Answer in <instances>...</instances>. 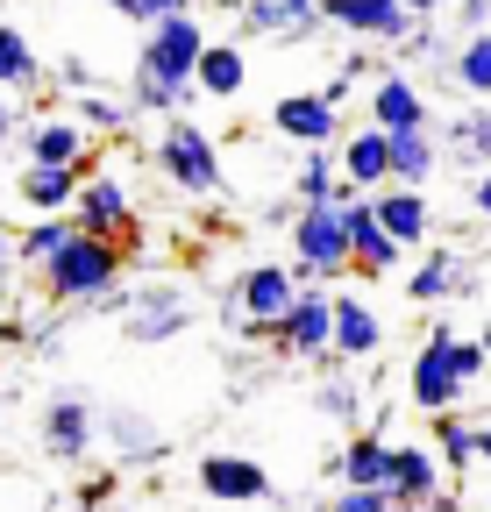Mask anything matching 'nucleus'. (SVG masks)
Instances as JSON below:
<instances>
[{
  "label": "nucleus",
  "instance_id": "c9c22d12",
  "mask_svg": "<svg viewBox=\"0 0 491 512\" xmlns=\"http://www.w3.org/2000/svg\"><path fill=\"white\" fill-rule=\"evenodd\" d=\"M100 8L129 15V22H143V29H157V22H171V15H186L193 0H100Z\"/></svg>",
  "mask_w": 491,
  "mask_h": 512
},
{
  "label": "nucleus",
  "instance_id": "f704fd0d",
  "mask_svg": "<svg viewBox=\"0 0 491 512\" xmlns=\"http://www.w3.org/2000/svg\"><path fill=\"white\" fill-rule=\"evenodd\" d=\"M79 121L100 128V136H121V128L136 121V100H121V93H79Z\"/></svg>",
  "mask_w": 491,
  "mask_h": 512
},
{
  "label": "nucleus",
  "instance_id": "c756f323",
  "mask_svg": "<svg viewBox=\"0 0 491 512\" xmlns=\"http://www.w3.org/2000/svg\"><path fill=\"white\" fill-rule=\"evenodd\" d=\"M79 235V221L72 214H36L29 228H22V271H36L43 278V264H57V249H65Z\"/></svg>",
  "mask_w": 491,
  "mask_h": 512
},
{
  "label": "nucleus",
  "instance_id": "1a4fd4ad",
  "mask_svg": "<svg viewBox=\"0 0 491 512\" xmlns=\"http://www.w3.org/2000/svg\"><path fill=\"white\" fill-rule=\"evenodd\" d=\"M321 22L342 36H363V43H413V29H420L406 0H321Z\"/></svg>",
  "mask_w": 491,
  "mask_h": 512
},
{
  "label": "nucleus",
  "instance_id": "f8f14e48",
  "mask_svg": "<svg viewBox=\"0 0 491 512\" xmlns=\"http://www.w3.org/2000/svg\"><path fill=\"white\" fill-rule=\"evenodd\" d=\"M200 491L214 505H271V470L257 456H235V448H214L200 456Z\"/></svg>",
  "mask_w": 491,
  "mask_h": 512
},
{
  "label": "nucleus",
  "instance_id": "9b49d317",
  "mask_svg": "<svg viewBox=\"0 0 491 512\" xmlns=\"http://www.w3.org/2000/svg\"><path fill=\"white\" fill-rule=\"evenodd\" d=\"M93 434H100V420H93V399L86 392H50V406H43V448L57 463H86L93 456Z\"/></svg>",
  "mask_w": 491,
  "mask_h": 512
},
{
  "label": "nucleus",
  "instance_id": "ddd939ff",
  "mask_svg": "<svg viewBox=\"0 0 491 512\" xmlns=\"http://www.w3.org/2000/svg\"><path fill=\"white\" fill-rule=\"evenodd\" d=\"M342 214H349V256H356V278H392V271H399V242L385 235L378 200H371V192H349Z\"/></svg>",
  "mask_w": 491,
  "mask_h": 512
},
{
  "label": "nucleus",
  "instance_id": "603ef678",
  "mask_svg": "<svg viewBox=\"0 0 491 512\" xmlns=\"http://www.w3.org/2000/svg\"><path fill=\"white\" fill-rule=\"evenodd\" d=\"M114 512H129V505H114Z\"/></svg>",
  "mask_w": 491,
  "mask_h": 512
},
{
  "label": "nucleus",
  "instance_id": "2f4dec72",
  "mask_svg": "<svg viewBox=\"0 0 491 512\" xmlns=\"http://www.w3.org/2000/svg\"><path fill=\"white\" fill-rule=\"evenodd\" d=\"M435 456L463 477V470H477V427L463 420V413H435Z\"/></svg>",
  "mask_w": 491,
  "mask_h": 512
},
{
  "label": "nucleus",
  "instance_id": "f3484780",
  "mask_svg": "<svg viewBox=\"0 0 491 512\" xmlns=\"http://www.w3.org/2000/svg\"><path fill=\"white\" fill-rule=\"evenodd\" d=\"M449 491V463L427 441H392V498L399 505H435Z\"/></svg>",
  "mask_w": 491,
  "mask_h": 512
},
{
  "label": "nucleus",
  "instance_id": "a211bd4d",
  "mask_svg": "<svg viewBox=\"0 0 491 512\" xmlns=\"http://www.w3.org/2000/svg\"><path fill=\"white\" fill-rule=\"evenodd\" d=\"M371 121H378V128H392V136L435 128V114H427V93H420L406 72H378V79H371Z\"/></svg>",
  "mask_w": 491,
  "mask_h": 512
},
{
  "label": "nucleus",
  "instance_id": "4be33fe9",
  "mask_svg": "<svg viewBox=\"0 0 491 512\" xmlns=\"http://www.w3.org/2000/svg\"><path fill=\"white\" fill-rule=\"evenodd\" d=\"M342 484H356V491H392V441L371 427V434H349L342 441V456L328 463Z\"/></svg>",
  "mask_w": 491,
  "mask_h": 512
},
{
  "label": "nucleus",
  "instance_id": "a878e982",
  "mask_svg": "<svg viewBox=\"0 0 491 512\" xmlns=\"http://www.w3.org/2000/svg\"><path fill=\"white\" fill-rule=\"evenodd\" d=\"M100 434H107V448H114V463H150V456H157V427H150L136 406H114V413L100 420Z\"/></svg>",
  "mask_w": 491,
  "mask_h": 512
},
{
  "label": "nucleus",
  "instance_id": "a19ab883",
  "mask_svg": "<svg viewBox=\"0 0 491 512\" xmlns=\"http://www.w3.org/2000/svg\"><path fill=\"white\" fill-rule=\"evenodd\" d=\"M470 214H484V221H491V171H477V178H470Z\"/></svg>",
  "mask_w": 491,
  "mask_h": 512
},
{
  "label": "nucleus",
  "instance_id": "423d86ee",
  "mask_svg": "<svg viewBox=\"0 0 491 512\" xmlns=\"http://www.w3.org/2000/svg\"><path fill=\"white\" fill-rule=\"evenodd\" d=\"M406 392H413V406L435 420V413H456L463 399H470V377L456 370V328H435L420 342V356H413V370H406Z\"/></svg>",
  "mask_w": 491,
  "mask_h": 512
},
{
  "label": "nucleus",
  "instance_id": "6e6552de",
  "mask_svg": "<svg viewBox=\"0 0 491 512\" xmlns=\"http://www.w3.org/2000/svg\"><path fill=\"white\" fill-rule=\"evenodd\" d=\"M271 128L285 143H299V150H335L349 128H342V107L314 86V93H278V107H271Z\"/></svg>",
  "mask_w": 491,
  "mask_h": 512
},
{
  "label": "nucleus",
  "instance_id": "79ce46f5",
  "mask_svg": "<svg viewBox=\"0 0 491 512\" xmlns=\"http://www.w3.org/2000/svg\"><path fill=\"white\" fill-rule=\"evenodd\" d=\"M15 121H22V114H15V93H0V150L15 143Z\"/></svg>",
  "mask_w": 491,
  "mask_h": 512
},
{
  "label": "nucleus",
  "instance_id": "b1692460",
  "mask_svg": "<svg viewBox=\"0 0 491 512\" xmlns=\"http://www.w3.org/2000/svg\"><path fill=\"white\" fill-rule=\"evenodd\" d=\"M442 157H449V150H442V136H435V128H413V136H392V185H427Z\"/></svg>",
  "mask_w": 491,
  "mask_h": 512
},
{
  "label": "nucleus",
  "instance_id": "393cba45",
  "mask_svg": "<svg viewBox=\"0 0 491 512\" xmlns=\"http://www.w3.org/2000/svg\"><path fill=\"white\" fill-rule=\"evenodd\" d=\"M292 200H299V207H335V200H349L342 164H335L328 150H306V164H299V178H292Z\"/></svg>",
  "mask_w": 491,
  "mask_h": 512
},
{
  "label": "nucleus",
  "instance_id": "f257e3e1",
  "mask_svg": "<svg viewBox=\"0 0 491 512\" xmlns=\"http://www.w3.org/2000/svg\"><path fill=\"white\" fill-rule=\"evenodd\" d=\"M207 22L186 8V15H171L143 36V57H136V114H186V100L200 93V57H207Z\"/></svg>",
  "mask_w": 491,
  "mask_h": 512
},
{
  "label": "nucleus",
  "instance_id": "49530a36",
  "mask_svg": "<svg viewBox=\"0 0 491 512\" xmlns=\"http://www.w3.org/2000/svg\"><path fill=\"white\" fill-rule=\"evenodd\" d=\"M477 463H484V470H491V420H484V427H477Z\"/></svg>",
  "mask_w": 491,
  "mask_h": 512
},
{
  "label": "nucleus",
  "instance_id": "4c0bfd02",
  "mask_svg": "<svg viewBox=\"0 0 491 512\" xmlns=\"http://www.w3.org/2000/svg\"><path fill=\"white\" fill-rule=\"evenodd\" d=\"M57 86H65V93H100V79H93L86 57H57Z\"/></svg>",
  "mask_w": 491,
  "mask_h": 512
},
{
  "label": "nucleus",
  "instance_id": "72a5a7b5",
  "mask_svg": "<svg viewBox=\"0 0 491 512\" xmlns=\"http://www.w3.org/2000/svg\"><path fill=\"white\" fill-rule=\"evenodd\" d=\"M314 413H321V420H356V413H363V384H356L349 370H328V377L314 384Z\"/></svg>",
  "mask_w": 491,
  "mask_h": 512
},
{
  "label": "nucleus",
  "instance_id": "7ed1b4c3",
  "mask_svg": "<svg viewBox=\"0 0 491 512\" xmlns=\"http://www.w3.org/2000/svg\"><path fill=\"white\" fill-rule=\"evenodd\" d=\"M299 292H306L299 271H285V264H250V271L221 292V320H228V328H242L250 342H264L278 320L299 306Z\"/></svg>",
  "mask_w": 491,
  "mask_h": 512
},
{
  "label": "nucleus",
  "instance_id": "3c124183",
  "mask_svg": "<svg viewBox=\"0 0 491 512\" xmlns=\"http://www.w3.org/2000/svg\"><path fill=\"white\" fill-rule=\"evenodd\" d=\"M399 512H420V505H399Z\"/></svg>",
  "mask_w": 491,
  "mask_h": 512
},
{
  "label": "nucleus",
  "instance_id": "2eb2a0df",
  "mask_svg": "<svg viewBox=\"0 0 491 512\" xmlns=\"http://www.w3.org/2000/svg\"><path fill=\"white\" fill-rule=\"evenodd\" d=\"M22 150H29V164H72V171H86L93 128H86L79 114H36V121L22 128Z\"/></svg>",
  "mask_w": 491,
  "mask_h": 512
},
{
  "label": "nucleus",
  "instance_id": "de8ad7c7",
  "mask_svg": "<svg viewBox=\"0 0 491 512\" xmlns=\"http://www.w3.org/2000/svg\"><path fill=\"white\" fill-rule=\"evenodd\" d=\"M72 512H107V505H86V498H79V505H72Z\"/></svg>",
  "mask_w": 491,
  "mask_h": 512
},
{
  "label": "nucleus",
  "instance_id": "58836bf2",
  "mask_svg": "<svg viewBox=\"0 0 491 512\" xmlns=\"http://www.w3.org/2000/svg\"><path fill=\"white\" fill-rule=\"evenodd\" d=\"M15 271H22V235H8V228H0V292L15 285Z\"/></svg>",
  "mask_w": 491,
  "mask_h": 512
},
{
  "label": "nucleus",
  "instance_id": "8fccbe9b",
  "mask_svg": "<svg viewBox=\"0 0 491 512\" xmlns=\"http://www.w3.org/2000/svg\"><path fill=\"white\" fill-rule=\"evenodd\" d=\"M484 349H491V328H484Z\"/></svg>",
  "mask_w": 491,
  "mask_h": 512
},
{
  "label": "nucleus",
  "instance_id": "ea45409f",
  "mask_svg": "<svg viewBox=\"0 0 491 512\" xmlns=\"http://www.w3.org/2000/svg\"><path fill=\"white\" fill-rule=\"evenodd\" d=\"M456 22L463 29H491V0H456Z\"/></svg>",
  "mask_w": 491,
  "mask_h": 512
},
{
  "label": "nucleus",
  "instance_id": "473e14b6",
  "mask_svg": "<svg viewBox=\"0 0 491 512\" xmlns=\"http://www.w3.org/2000/svg\"><path fill=\"white\" fill-rule=\"evenodd\" d=\"M242 29H250V36H314V22H292V8H285V0H242Z\"/></svg>",
  "mask_w": 491,
  "mask_h": 512
},
{
  "label": "nucleus",
  "instance_id": "f03ea898",
  "mask_svg": "<svg viewBox=\"0 0 491 512\" xmlns=\"http://www.w3.org/2000/svg\"><path fill=\"white\" fill-rule=\"evenodd\" d=\"M121 242H107V235H72L65 249H57V264H43V299L50 306H93V299H114V285H121Z\"/></svg>",
  "mask_w": 491,
  "mask_h": 512
},
{
  "label": "nucleus",
  "instance_id": "cd10ccee",
  "mask_svg": "<svg viewBox=\"0 0 491 512\" xmlns=\"http://www.w3.org/2000/svg\"><path fill=\"white\" fill-rule=\"evenodd\" d=\"M449 86H463V93H477V100H491V29H470L456 50H449Z\"/></svg>",
  "mask_w": 491,
  "mask_h": 512
},
{
  "label": "nucleus",
  "instance_id": "20e7f679",
  "mask_svg": "<svg viewBox=\"0 0 491 512\" xmlns=\"http://www.w3.org/2000/svg\"><path fill=\"white\" fill-rule=\"evenodd\" d=\"M157 171L178 185V192H193V200H214V192L228 185L221 171V143L207 136V128L193 114H164V136H157Z\"/></svg>",
  "mask_w": 491,
  "mask_h": 512
},
{
  "label": "nucleus",
  "instance_id": "5701e85b",
  "mask_svg": "<svg viewBox=\"0 0 491 512\" xmlns=\"http://www.w3.org/2000/svg\"><path fill=\"white\" fill-rule=\"evenodd\" d=\"M15 192H22L36 214H72L79 192H86V171H72V164H29L15 178Z\"/></svg>",
  "mask_w": 491,
  "mask_h": 512
},
{
  "label": "nucleus",
  "instance_id": "bb28decb",
  "mask_svg": "<svg viewBox=\"0 0 491 512\" xmlns=\"http://www.w3.org/2000/svg\"><path fill=\"white\" fill-rule=\"evenodd\" d=\"M442 150H449L456 164H477V171H491V107H470V114L442 121Z\"/></svg>",
  "mask_w": 491,
  "mask_h": 512
},
{
  "label": "nucleus",
  "instance_id": "9d476101",
  "mask_svg": "<svg viewBox=\"0 0 491 512\" xmlns=\"http://www.w3.org/2000/svg\"><path fill=\"white\" fill-rule=\"evenodd\" d=\"M121 328H129V342L157 349V342H171V335H186V328H193V306L178 299L171 285H143V292L121 299Z\"/></svg>",
  "mask_w": 491,
  "mask_h": 512
},
{
  "label": "nucleus",
  "instance_id": "aec40b11",
  "mask_svg": "<svg viewBox=\"0 0 491 512\" xmlns=\"http://www.w3.org/2000/svg\"><path fill=\"white\" fill-rule=\"evenodd\" d=\"M470 264H463V256L456 249H427L420 256V264L406 271V299L413 306H442V299H470Z\"/></svg>",
  "mask_w": 491,
  "mask_h": 512
},
{
  "label": "nucleus",
  "instance_id": "a18cd8bd",
  "mask_svg": "<svg viewBox=\"0 0 491 512\" xmlns=\"http://www.w3.org/2000/svg\"><path fill=\"white\" fill-rule=\"evenodd\" d=\"M292 8V22H321V0H285Z\"/></svg>",
  "mask_w": 491,
  "mask_h": 512
},
{
  "label": "nucleus",
  "instance_id": "37998d69",
  "mask_svg": "<svg viewBox=\"0 0 491 512\" xmlns=\"http://www.w3.org/2000/svg\"><path fill=\"white\" fill-rule=\"evenodd\" d=\"M107 491H114V477L100 470V477H86V491H79V498H86V505H107Z\"/></svg>",
  "mask_w": 491,
  "mask_h": 512
},
{
  "label": "nucleus",
  "instance_id": "7c9ffc66",
  "mask_svg": "<svg viewBox=\"0 0 491 512\" xmlns=\"http://www.w3.org/2000/svg\"><path fill=\"white\" fill-rule=\"evenodd\" d=\"M36 86H43V57L29 50L22 29L0 22V93H36Z\"/></svg>",
  "mask_w": 491,
  "mask_h": 512
},
{
  "label": "nucleus",
  "instance_id": "412c9836",
  "mask_svg": "<svg viewBox=\"0 0 491 512\" xmlns=\"http://www.w3.org/2000/svg\"><path fill=\"white\" fill-rule=\"evenodd\" d=\"M371 200H378V221H385V235L399 249H427V235H435V207H427L420 185H385V192H371Z\"/></svg>",
  "mask_w": 491,
  "mask_h": 512
},
{
  "label": "nucleus",
  "instance_id": "c85d7f7f",
  "mask_svg": "<svg viewBox=\"0 0 491 512\" xmlns=\"http://www.w3.org/2000/svg\"><path fill=\"white\" fill-rule=\"evenodd\" d=\"M242 86H250V57H242V43H207V57H200V93H207V100H235Z\"/></svg>",
  "mask_w": 491,
  "mask_h": 512
},
{
  "label": "nucleus",
  "instance_id": "09e8293b",
  "mask_svg": "<svg viewBox=\"0 0 491 512\" xmlns=\"http://www.w3.org/2000/svg\"><path fill=\"white\" fill-rule=\"evenodd\" d=\"M250 512H278V505H250Z\"/></svg>",
  "mask_w": 491,
  "mask_h": 512
},
{
  "label": "nucleus",
  "instance_id": "e433bc0d",
  "mask_svg": "<svg viewBox=\"0 0 491 512\" xmlns=\"http://www.w3.org/2000/svg\"><path fill=\"white\" fill-rule=\"evenodd\" d=\"M328 512H399V498H392V491H356V484H342Z\"/></svg>",
  "mask_w": 491,
  "mask_h": 512
},
{
  "label": "nucleus",
  "instance_id": "c03bdc74",
  "mask_svg": "<svg viewBox=\"0 0 491 512\" xmlns=\"http://www.w3.org/2000/svg\"><path fill=\"white\" fill-rule=\"evenodd\" d=\"M406 8H413V15H420V22H435V15H442V8H456V0H406Z\"/></svg>",
  "mask_w": 491,
  "mask_h": 512
},
{
  "label": "nucleus",
  "instance_id": "6ab92c4d",
  "mask_svg": "<svg viewBox=\"0 0 491 512\" xmlns=\"http://www.w3.org/2000/svg\"><path fill=\"white\" fill-rule=\"evenodd\" d=\"M385 349V320L363 292H335V356L342 363H371Z\"/></svg>",
  "mask_w": 491,
  "mask_h": 512
},
{
  "label": "nucleus",
  "instance_id": "39448f33",
  "mask_svg": "<svg viewBox=\"0 0 491 512\" xmlns=\"http://www.w3.org/2000/svg\"><path fill=\"white\" fill-rule=\"evenodd\" d=\"M292 271H299L306 285H335L342 271H356L342 200H335V207H299V214H292Z\"/></svg>",
  "mask_w": 491,
  "mask_h": 512
},
{
  "label": "nucleus",
  "instance_id": "dca6fc26",
  "mask_svg": "<svg viewBox=\"0 0 491 512\" xmlns=\"http://www.w3.org/2000/svg\"><path fill=\"white\" fill-rule=\"evenodd\" d=\"M342 157V178H349V192H385L392 185V128H378V121H363V128H349V136L335 143Z\"/></svg>",
  "mask_w": 491,
  "mask_h": 512
},
{
  "label": "nucleus",
  "instance_id": "4468645a",
  "mask_svg": "<svg viewBox=\"0 0 491 512\" xmlns=\"http://www.w3.org/2000/svg\"><path fill=\"white\" fill-rule=\"evenodd\" d=\"M72 221H79L86 235H107V242H129V235H136V200H129V185H121L114 171L86 178V192H79V207H72Z\"/></svg>",
  "mask_w": 491,
  "mask_h": 512
},
{
  "label": "nucleus",
  "instance_id": "0eeeda50",
  "mask_svg": "<svg viewBox=\"0 0 491 512\" xmlns=\"http://www.w3.org/2000/svg\"><path fill=\"white\" fill-rule=\"evenodd\" d=\"M264 342H271L278 356H292V363H328V356H335V292L306 285V292H299V306L278 320Z\"/></svg>",
  "mask_w": 491,
  "mask_h": 512
}]
</instances>
